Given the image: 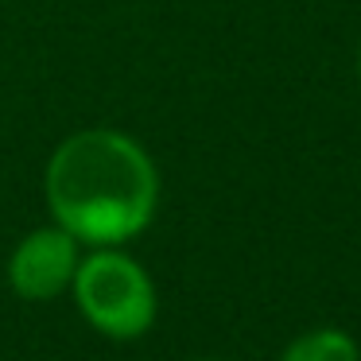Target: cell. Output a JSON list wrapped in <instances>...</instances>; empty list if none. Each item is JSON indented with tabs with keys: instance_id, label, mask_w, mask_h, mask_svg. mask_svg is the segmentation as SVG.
<instances>
[{
	"instance_id": "3",
	"label": "cell",
	"mask_w": 361,
	"mask_h": 361,
	"mask_svg": "<svg viewBox=\"0 0 361 361\" xmlns=\"http://www.w3.org/2000/svg\"><path fill=\"white\" fill-rule=\"evenodd\" d=\"M78 237L66 233L63 226H47L27 233L24 241L16 245L8 260V280L16 288L20 299H32V303H43V299L63 295L74 283V272H78Z\"/></svg>"
},
{
	"instance_id": "5",
	"label": "cell",
	"mask_w": 361,
	"mask_h": 361,
	"mask_svg": "<svg viewBox=\"0 0 361 361\" xmlns=\"http://www.w3.org/2000/svg\"><path fill=\"white\" fill-rule=\"evenodd\" d=\"M357 74H361V55H357Z\"/></svg>"
},
{
	"instance_id": "4",
	"label": "cell",
	"mask_w": 361,
	"mask_h": 361,
	"mask_svg": "<svg viewBox=\"0 0 361 361\" xmlns=\"http://www.w3.org/2000/svg\"><path fill=\"white\" fill-rule=\"evenodd\" d=\"M280 361H361V353H357V342L345 330L322 326V330H311V334L295 338L283 350Z\"/></svg>"
},
{
	"instance_id": "1",
	"label": "cell",
	"mask_w": 361,
	"mask_h": 361,
	"mask_svg": "<svg viewBox=\"0 0 361 361\" xmlns=\"http://www.w3.org/2000/svg\"><path fill=\"white\" fill-rule=\"evenodd\" d=\"M159 202L152 156L125 133L86 128L55 148L47 164V206L55 226L86 245H121L144 233Z\"/></svg>"
},
{
	"instance_id": "2",
	"label": "cell",
	"mask_w": 361,
	"mask_h": 361,
	"mask_svg": "<svg viewBox=\"0 0 361 361\" xmlns=\"http://www.w3.org/2000/svg\"><path fill=\"white\" fill-rule=\"evenodd\" d=\"M74 299L82 319L105 338H140L156 322V283L133 257L102 245L90 257L78 260L74 272Z\"/></svg>"
}]
</instances>
